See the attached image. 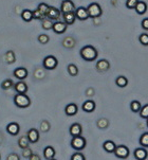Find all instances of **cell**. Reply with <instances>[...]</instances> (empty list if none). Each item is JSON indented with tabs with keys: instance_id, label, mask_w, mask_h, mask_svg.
<instances>
[{
	"instance_id": "46",
	"label": "cell",
	"mask_w": 148,
	"mask_h": 160,
	"mask_svg": "<svg viewBox=\"0 0 148 160\" xmlns=\"http://www.w3.org/2000/svg\"><path fill=\"white\" fill-rule=\"evenodd\" d=\"M147 126H148V119H147Z\"/></svg>"
},
{
	"instance_id": "20",
	"label": "cell",
	"mask_w": 148,
	"mask_h": 160,
	"mask_svg": "<svg viewBox=\"0 0 148 160\" xmlns=\"http://www.w3.org/2000/svg\"><path fill=\"white\" fill-rule=\"evenodd\" d=\"M55 150L54 148H52V146H47V148H45L44 150V156L45 158L47 160H51V159H54L55 157Z\"/></svg>"
},
{
	"instance_id": "26",
	"label": "cell",
	"mask_w": 148,
	"mask_h": 160,
	"mask_svg": "<svg viewBox=\"0 0 148 160\" xmlns=\"http://www.w3.org/2000/svg\"><path fill=\"white\" fill-rule=\"evenodd\" d=\"M21 17H22V19L25 21H31L34 18L33 12L30 11V10H25L22 12V14H21Z\"/></svg>"
},
{
	"instance_id": "22",
	"label": "cell",
	"mask_w": 148,
	"mask_h": 160,
	"mask_svg": "<svg viewBox=\"0 0 148 160\" xmlns=\"http://www.w3.org/2000/svg\"><path fill=\"white\" fill-rule=\"evenodd\" d=\"M59 15H60V11H58L57 9L52 8V7H50V9L47 13V17L49 18V19H55L56 20L59 18Z\"/></svg>"
},
{
	"instance_id": "16",
	"label": "cell",
	"mask_w": 148,
	"mask_h": 160,
	"mask_svg": "<svg viewBox=\"0 0 148 160\" xmlns=\"http://www.w3.org/2000/svg\"><path fill=\"white\" fill-rule=\"evenodd\" d=\"M53 31L57 34H61L64 33V31L67 30V23L64 22H60V21H57V22L53 23Z\"/></svg>"
},
{
	"instance_id": "43",
	"label": "cell",
	"mask_w": 148,
	"mask_h": 160,
	"mask_svg": "<svg viewBox=\"0 0 148 160\" xmlns=\"http://www.w3.org/2000/svg\"><path fill=\"white\" fill-rule=\"evenodd\" d=\"M141 26H142V28H143L144 30L148 31V18H144V19L142 20Z\"/></svg>"
},
{
	"instance_id": "35",
	"label": "cell",
	"mask_w": 148,
	"mask_h": 160,
	"mask_svg": "<svg viewBox=\"0 0 148 160\" xmlns=\"http://www.w3.org/2000/svg\"><path fill=\"white\" fill-rule=\"evenodd\" d=\"M13 85H14V84H13L12 80H5L4 82L1 84V88L4 89V90H7V89H9V88L12 87Z\"/></svg>"
},
{
	"instance_id": "1",
	"label": "cell",
	"mask_w": 148,
	"mask_h": 160,
	"mask_svg": "<svg viewBox=\"0 0 148 160\" xmlns=\"http://www.w3.org/2000/svg\"><path fill=\"white\" fill-rule=\"evenodd\" d=\"M80 56L83 59L87 62H93L98 58V52L93 46H85L84 48L80 49Z\"/></svg>"
},
{
	"instance_id": "18",
	"label": "cell",
	"mask_w": 148,
	"mask_h": 160,
	"mask_svg": "<svg viewBox=\"0 0 148 160\" xmlns=\"http://www.w3.org/2000/svg\"><path fill=\"white\" fill-rule=\"evenodd\" d=\"M103 148L107 153H114L115 148H117V144L111 140H107L103 143Z\"/></svg>"
},
{
	"instance_id": "45",
	"label": "cell",
	"mask_w": 148,
	"mask_h": 160,
	"mask_svg": "<svg viewBox=\"0 0 148 160\" xmlns=\"http://www.w3.org/2000/svg\"><path fill=\"white\" fill-rule=\"evenodd\" d=\"M29 160H41V159H40V157L37 155V154H33V155L29 158Z\"/></svg>"
},
{
	"instance_id": "33",
	"label": "cell",
	"mask_w": 148,
	"mask_h": 160,
	"mask_svg": "<svg viewBox=\"0 0 148 160\" xmlns=\"http://www.w3.org/2000/svg\"><path fill=\"white\" fill-rule=\"evenodd\" d=\"M139 1L140 0H127V1H126V8H127V9H136Z\"/></svg>"
},
{
	"instance_id": "39",
	"label": "cell",
	"mask_w": 148,
	"mask_h": 160,
	"mask_svg": "<svg viewBox=\"0 0 148 160\" xmlns=\"http://www.w3.org/2000/svg\"><path fill=\"white\" fill-rule=\"evenodd\" d=\"M33 16H34V18H36V19H42L44 17H45V15L42 14L38 9L33 12Z\"/></svg>"
},
{
	"instance_id": "15",
	"label": "cell",
	"mask_w": 148,
	"mask_h": 160,
	"mask_svg": "<svg viewBox=\"0 0 148 160\" xmlns=\"http://www.w3.org/2000/svg\"><path fill=\"white\" fill-rule=\"evenodd\" d=\"M96 105H95V102L92 101V100H88V101L84 102V104H83V110H84L85 112H93L94 109H95Z\"/></svg>"
},
{
	"instance_id": "42",
	"label": "cell",
	"mask_w": 148,
	"mask_h": 160,
	"mask_svg": "<svg viewBox=\"0 0 148 160\" xmlns=\"http://www.w3.org/2000/svg\"><path fill=\"white\" fill-rule=\"evenodd\" d=\"M7 160H20V158H19V156H18V154L11 153V154H9V155H7Z\"/></svg>"
},
{
	"instance_id": "10",
	"label": "cell",
	"mask_w": 148,
	"mask_h": 160,
	"mask_svg": "<svg viewBox=\"0 0 148 160\" xmlns=\"http://www.w3.org/2000/svg\"><path fill=\"white\" fill-rule=\"evenodd\" d=\"M70 135L72 137H77V136H82L83 132V127L79 123H73L69 128Z\"/></svg>"
},
{
	"instance_id": "36",
	"label": "cell",
	"mask_w": 148,
	"mask_h": 160,
	"mask_svg": "<svg viewBox=\"0 0 148 160\" xmlns=\"http://www.w3.org/2000/svg\"><path fill=\"white\" fill-rule=\"evenodd\" d=\"M70 160H86V158L82 153L77 152V153H74L73 155L71 156V159Z\"/></svg>"
},
{
	"instance_id": "17",
	"label": "cell",
	"mask_w": 148,
	"mask_h": 160,
	"mask_svg": "<svg viewBox=\"0 0 148 160\" xmlns=\"http://www.w3.org/2000/svg\"><path fill=\"white\" fill-rule=\"evenodd\" d=\"M14 88L17 93H26V91H28V85L23 81H19L18 83H16Z\"/></svg>"
},
{
	"instance_id": "47",
	"label": "cell",
	"mask_w": 148,
	"mask_h": 160,
	"mask_svg": "<svg viewBox=\"0 0 148 160\" xmlns=\"http://www.w3.org/2000/svg\"><path fill=\"white\" fill-rule=\"evenodd\" d=\"M51 160H56V159H51Z\"/></svg>"
},
{
	"instance_id": "14",
	"label": "cell",
	"mask_w": 148,
	"mask_h": 160,
	"mask_svg": "<svg viewBox=\"0 0 148 160\" xmlns=\"http://www.w3.org/2000/svg\"><path fill=\"white\" fill-rule=\"evenodd\" d=\"M77 112H79V107H77V105L75 104V103H70V104L67 105L66 108H64V112L69 117L75 116L77 113Z\"/></svg>"
},
{
	"instance_id": "21",
	"label": "cell",
	"mask_w": 148,
	"mask_h": 160,
	"mask_svg": "<svg viewBox=\"0 0 148 160\" xmlns=\"http://www.w3.org/2000/svg\"><path fill=\"white\" fill-rule=\"evenodd\" d=\"M134 10H136V12L138 13L139 15H144L145 13L147 12V3L145 1H141V0H140Z\"/></svg>"
},
{
	"instance_id": "38",
	"label": "cell",
	"mask_w": 148,
	"mask_h": 160,
	"mask_svg": "<svg viewBox=\"0 0 148 160\" xmlns=\"http://www.w3.org/2000/svg\"><path fill=\"white\" fill-rule=\"evenodd\" d=\"M42 28L45 29V30L53 29V23L51 22V19H49V20H44V22H42Z\"/></svg>"
},
{
	"instance_id": "44",
	"label": "cell",
	"mask_w": 148,
	"mask_h": 160,
	"mask_svg": "<svg viewBox=\"0 0 148 160\" xmlns=\"http://www.w3.org/2000/svg\"><path fill=\"white\" fill-rule=\"evenodd\" d=\"M7 62L9 63H13V62L15 61L14 59V54H13L12 52H9L7 54Z\"/></svg>"
},
{
	"instance_id": "31",
	"label": "cell",
	"mask_w": 148,
	"mask_h": 160,
	"mask_svg": "<svg viewBox=\"0 0 148 160\" xmlns=\"http://www.w3.org/2000/svg\"><path fill=\"white\" fill-rule=\"evenodd\" d=\"M140 116L143 119H148V104L142 106L141 110H140Z\"/></svg>"
},
{
	"instance_id": "8",
	"label": "cell",
	"mask_w": 148,
	"mask_h": 160,
	"mask_svg": "<svg viewBox=\"0 0 148 160\" xmlns=\"http://www.w3.org/2000/svg\"><path fill=\"white\" fill-rule=\"evenodd\" d=\"M7 134L11 135V136H17L20 132L19 124L16 123V122H11V123L7 124Z\"/></svg>"
},
{
	"instance_id": "24",
	"label": "cell",
	"mask_w": 148,
	"mask_h": 160,
	"mask_svg": "<svg viewBox=\"0 0 148 160\" xmlns=\"http://www.w3.org/2000/svg\"><path fill=\"white\" fill-rule=\"evenodd\" d=\"M29 144H30V141H29V138L26 136L20 137L19 140H18V146H19L20 148H22V150L29 148Z\"/></svg>"
},
{
	"instance_id": "32",
	"label": "cell",
	"mask_w": 148,
	"mask_h": 160,
	"mask_svg": "<svg viewBox=\"0 0 148 160\" xmlns=\"http://www.w3.org/2000/svg\"><path fill=\"white\" fill-rule=\"evenodd\" d=\"M139 40H140V42H141V44L143 45V46H148V34L142 33L141 35H140Z\"/></svg>"
},
{
	"instance_id": "2",
	"label": "cell",
	"mask_w": 148,
	"mask_h": 160,
	"mask_svg": "<svg viewBox=\"0 0 148 160\" xmlns=\"http://www.w3.org/2000/svg\"><path fill=\"white\" fill-rule=\"evenodd\" d=\"M14 104L19 108H26L31 105V100L26 93H17L14 97Z\"/></svg>"
},
{
	"instance_id": "7",
	"label": "cell",
	"mask_w": 148,
	"mask_h": 160,
	"mask_svg": "<svg viewBox=\"0 0 148 160\" xmlns=\"http://www.w3.org/2000/svg\"><path fill=\"white\" fill-rule=\"evenodd\" d=\"M74 3L71 0H64L61 2V7H60V12L61 14H68V13H74Z\"/></svg>"
},
{
	"instance_id": "29",
	"label": "cell",
	"mask_w": 148,
	"mask_h": 160,
	"mask_svg": "<svg viewBox=\"0 0 148 160\" xmlns=\"http://www.w3.org/2000/svg\"><path fill=\"white\" fill-rule=\"evenodd\" d=\"M140 144L142 145V148H148V132H144L140 137Z\"/></svg>"
},
{
	"instance_id": "3",
	"label": "cell",
	"mask_w": 148,
	"mask_h": 160,
	"mask_svg": "<svg viewBox=\"0 0 148 160\" xmlns=\"http://www.w3.org/2000/svg\"><path fill=\"white\" fill-rule=\"evenodd\" d=\"M70 144H71V148H73V150L80 152L86 148L87 142H86V139L83 136H77V137H72V140H71V142H70Z\"/></svg>"
},
{
	"instance_id": "4",
	"label": "cell",
	"mask_w": 148,
	"mask_h": 160,
	"mask_svg": "<svg viewBox=\"0 0 148 160\" xmlns=\"http://www.w3.org/2000/svg\"><path fill=\"white\" fill-rule=\"evenodd\" d=\"M87 11H88V14H89V17L91 18H96V17H99L103 13L102 11V8L101 5L96 2H93V3H90L88 5L87 8Z\"/></svg>"
},
{
	"instance_id": "11",
	"label": "cell",
	"mask_w": 148,
	"mask_h": 160,
	"mask_svg": "<svg viewBox=\"0 0 148 160\" xmlns=\"http://www.w3.org/2000/svg\"><path fill=\"white\" fill-rule=\"evenodd\" d=\"M26 137L29 138L30 143H36L39 140V132L36 128H31L28 131Z\"/></svg>"
},
{
	"instance_id": "6",
	"label": "cell",
	"mask_w": 148,
	"mask_h": 160,
	"mask_svg": "<svg viewBox=\"0 0 148 160\" xmlns=\"http://www.w3.org/2000/svg\"><path fill=\"white\" fill-rule=\"evenodd\" d=\"M129 154H130V152H129V148L126 145H117L114 151V155L120 159L128 158Z\"/></svg>"
},
{
	"instance_id": "25",
	"label": "cell",
	"mask_w": 148,
	"mask_h": 160,
	"mask_svg": "<svg viewBox=\"0 0 148 160\" xmlns=\"http://www.w3.org/2000/svg\"><path fill=\"white\" fill-rule=\"evenodd\" d=\"M64 23L67 24H72L75 21V13H68V14H64Z\"/></svg>"
},
{
	"instance_id": "30",
	"label": "cell",
	"mask_w": 148,
	"mask_h": 160,
	"mask_svg": "<svg viewBox=\"0 0 148 160\" xmlns=\"http://www.w3.org/2000/svg\"><path fill=\"white\" fill-rule=\"evenodd\" d=\"M96 124H98V128H101V129H105V128H107L109 125V122L107 119H105V118H101L99 120L96 122Z\"/></svg>"
},
{
	"instance_id": "27",
	"label": "cell",
	"mask_w": 148,
	"mask_h": 160,
	"mask_svg": "<svg viewBox=\"0 0 148 160\" xmlns=\"http://www.w3.org/2000/svg\"><path fill=\"white\" fill-rule=\"evenodd\" d=\"M130 108H131V110H132V112H140V110H141V108H142V105L139 101L134 100V101L130 103Z\"/></svg>"
},
{
	"instance_id": "13",
	"label": "cell",
	"mask_w": 148,
	"mask_h": 160,
	"mask_svg": "<svg viewBox=\"0 0 148 160\" xmlns=\"http://www.w3.org/2000/svg\"><path fill=\"white\" fill-rule=\"evenodd\" d=\"M75 16H76V18H79V20L88 19V18H89V14H88L87 8L80 7V8H79V9H76V11H75Z\"/></svg>"
},
{
	"instance_id": "5",
	"label": "cell",
	"mask_w": 148,
	"mask_h": 160,
	"mask_svg": "<svg viewBox=\"0 0 148 160\" xmlns=\"http://www.w3.org/2000/svg\"><path fill=\"white\" fill-rule=\"evenodd\" d=\"M57 65H58L57 58H56L55 56H53V55L47 56V58H45V59H44V67L45 69H48V70L55 69L56 67H57Z\"/></svg>"
},
{
	"instance_id": "12",
	"label": "cell",
	"mask_w": 148,
	"mask_h": 160,
	"mask_svg": "<svg viewBox=\"0 0 148 160\" xmlns=\"http://www.w3.org/2000/svg\"><path fill=\"white\" fill-rule=\"evenodd\" d=\"M13 74H14V77L16 78H18L19 81H23L28 77V70L26 68H23V67H19V68H16L14 70Z\"/></svg>"
},
{
	"instance_id": "19",
	"label": "cell",
	"mask_w": 148,
	"mask_h": 160,
	"mask_svg": "<svg viewBox=\"0 0 148 160\" xmlns=\"http://www.w3.org/2000/svg\"><path fill=\"white\" fill-rule=\"evenodd\" d=\"M110 68V64L107 59H99L96 63V69L99 71H107Z\"/></svg>"
},
{
	"instance_id": "37",
	"label": "cell",
	"mask_w": 148,
	"mask_h": 160,
	"mask_svg": "<svg viewBox=\"0 0 148 160\" xmlns=\"http://www.w3.org/2000/svg\"><path fill=\"white\" fill-rule=\"evenodd\" d=\"M40 129H41V131L44 132L49 131V129H50V124H49V122H48V121H42V122H41V124H40Z\"/></svg>"
},
{
	"instance_id": "28",
	"label": "cell",
	"mask_w": 148,
	"mask_h": 160,
	"mask_svg": "<svg viewBox=\"0 0 148 160\" xmlns=\"http://www.w3.org/2000/svg\"><path fill=\"white\" fill-rule=\"evenodd\" d=\"M68 72L71 77H76L79 74V68L74 64H70L68 65Z\"/></svg>"
},
{
	"instance_id": "34",
	"label": "cell",
	"mask_w": 148,
	"mask_h": 160,
	"mask_svg": "<svg viewBox=\"0 0 148 160\" xmlns=\"http://www.w3.org/2000/svg\"><path fill=\"white\" fill-rule=\"evenodd\" d=\"M49 9H50V7L48 4H45V3H40L38 5V10L45 16H47V13H48V11H49Z\"/></svg>"
},
{
	"instance_id": "9",
	"label": "cell",
	"mask_w": 148,
	"mask_h": 160,
	"mask_svg": "<svg viewBox=\"0 0 148 160\" xmlns=\"http://www.w3.org/2000/svg\"><path fill=\"white\" fill-rule=\"evenodd\" d=\"M133 156L136 160H146L148 157V153L145 148H138L134 150Z\"/></svg>"
},
{
	"instance_id": "40",
	"label": "cell",
	"mask_w": 148,
	"mask_h": 160,
	"mask_svg": "<svg viewBox=\"0 0 148 160\" xmlns=\"http://www.w3.org/2000/svg\"><path fill=\"white\" fill-rule=\"evenodd\" d=\"M38 40H39V42H41V44H47V42H49V36L45 34H41L38 36Z\"/></svg>"
},
{
	"instance_id": "41",
	"label": "cell",
	"mask_w": 148,
	"mask_h": 160,
	"mask_svg": "<svg viewBox=\"0 0 148 160\" xmlns=\"http://www.w3.org/2000/svg\"><path fill=\"white\" fill-rule=\"evenodd\" d=\"M32 155H33V153H32L31 148H25V150H22V156L25 157V158H30Z\"/></svg>"
},
{
	"instance_id": "23",
	"label": "cell",
	"mask_w": 148,
	"mask_h": 160,
	"mask_svg": "<svg viewBox=\"0 0 148 160\" xmlns=\"http://www.w3.org/2000/svg\"><path fill=\"white\" fill-rule=\"evenodd\" d=\"M115 84H117L120 88H124V87H126V86L128 85V80H127V78H126V77L120 75V77H117V80H115Z\"/></svg>"
}]
</instances>
